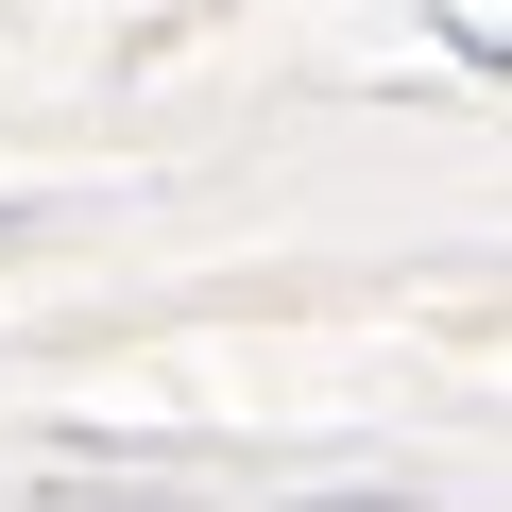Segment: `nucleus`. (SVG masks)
<instances>
[{
  "mask_svg": "<svg viewBox=\"0 0 512 512\" xmlns=\"http://www.w3.org/2000/svg\"><path fill=\"white\" fill-rule=\"evenodd\" d=\"M0 239H18V205H0Z\"/></svg>",
  "mask_w": 512,
  "mask_h": 512,
  "instance_id": "obj_1",
  "label": "nucleus"
}]
</instances>
